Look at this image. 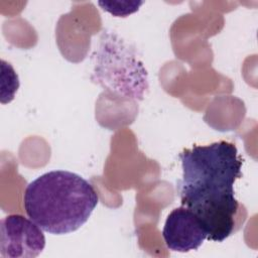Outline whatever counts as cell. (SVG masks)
<instances>
[{"label": "cell", "mask_w": 258, "mask_h": 258, "mask_svg": "<svg viewBox=\"0 0 258 258\" xmlns=\"http://www.w3.org/2000/svg\"><path fill=\"white\" fill-rule=\"evenodd\" d=\"M178 157L182 176L176 191L181 206L201 220L207 240L223 242L235 228L239 203L234 184L242 177L243 158L234 143L224 140L184 148Z\"/></svg>", "instance_id": "obj_1"}, {"label": "cell", "mask_w": 258, "mask_h": 258, "mask_svg": "<svg viewBox=\"0 0 258 258\" xmlns=\"http://www.w3.org/2000/svg\"><path fill=\"white\" fill-rule=\"evenodd\" d=\"M99 203L94 186L81 175L52 170L30 181L24 190L26 215L44 232L63 235L77 231Z\"/></svg>", "instance_id": "obj_2"}, {"label": "cell", "mask_w": 258, "mask_h": 258, "mask_svg": "<svg viewBox=\"0 0 258 258\" xmlns=\"http://www.w3.org/2000/svg\"><path fill=\"white\" fill-rule=\"evenodd\" d=\"M94 76L98 84L122 96L141 100L148 88L146 70L135 50L116 34L103 33L95 52Z\"/></svg>", "instance_id": "obj_3"}, {"label": "cell", "mask_w": 258, "mask_h": 258, "mask_svg": "<svg viewBox=\"0 0 258 258\" xmlns=\"http://www.w3.org/2000/svg\"><path fill=\"white\" fill-rule=\"evenodd\" d=\"M43 230L30 218L13 214L0 222V254L5 258H33L45 247Z\"/></svg>", "instance_id": "obj_4"}, {"label": "cell", "mask_w": 258, "mask_h": 258, "mask_svg": "<svg viewBox=\"0 0 258 258\" xmlns=\"http://www.w3.org/2000/svg\"><path fill=\"white\" fill-rule=\"evenodd\" d=\"M162 238L167 249L175 252L198 250L207 239V232L198 216L189 209L180 206L167 216Z\"/></svg>", "instance_id": "obj_5"}, {"label": "cell", "mask_w": 258, "mask_h": 258, "mask_svg": "<svg viewBox=\"0 0 258 258\" xmlns=\"http://www.w3.org/2000/svg\"><path fill=\"white\" fill-rule=\"evenodd\" d=\"M143 4L142 1H111V2H105V1H100L99 5L102 7L103 10L111 13L114 16L118 17H126L129 14H132L136 12L139 7Z\"/></svg>", "instance_id": "obj_6"}]
</instances>
